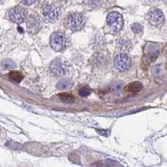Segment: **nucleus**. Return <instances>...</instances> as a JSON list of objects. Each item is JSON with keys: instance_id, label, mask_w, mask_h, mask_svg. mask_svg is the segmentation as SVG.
<instances>
[{"instance_id": "nucleus-7", "label": "nucleus", "mask_w": 167, "mask_h": 167, "mask_svg": "<svg viewBox=\"0 0 167 167\" xmlns=\"http://www.w3.org/2000/svg\"><path fill=\"white\" fill-rule=\"evenodd\" d=\"M131 59L126 54H119L115 59V66L119 71H125L131 67Z\"/></svg>"}, {"instance_id": "nucleus-10", "label": "nucleus", "mask_w": 167, "mask_h": 167, "mask_svg": "<svg viewBox=\"0 0 167 167\" xmlns=\"http://www.w3.org/2000/svg\"><path fill=\"white\" fill-rule=\"evenodd\" d=\"M148 20L151 25L160 26L164 22V14L161 10L159 9H154L149 12Z\"/></svg>"}, {"instance_id": "nucleus-8", "label": "nucleus", "mask_w": 167, "mask_h": 167, "mask_svg": "<svg viewBox=\"0 0 167 167\" xmlns=\"http://www.w3.org/2000/svg\"><path fill=\"white\" fill-rule=\"evenodd\" d=\"M159 54V48L157 45H155L153 44H150V45H146L145 49V53H144V57H143V61L146 62V64H150L154 62Z\"/></svg>"}, {"instance_id": "nucleus-2", "label": "nucleus", "mask_w": 167, "mask_h": 167, "mask_svg": "<svg viewBox=\"0 0 167 167\" xmlns=\"http://www.w3.org/2000/svg\"><path fill=\"white\" fill-rule=\"evenodd\" d=\"M86 23L85 17L79 13H74L70 14L67 19V26L72 31H78L84 28Z\"/></svg>"}, {"instance_id": "nucleus-6", "label": "nucleus", "mask_w": 167, "mask_h": 167, "mask_svg": "<svg viewBox=\"0 0 167 167\" xmlns=\"http://www.w3.org/2000/svg\"><path fill=\"white\" fill-rule=\"evenodd\" d=\"M43 16L46 21L53 23L59 19L60 10L58 6L54 4H46L43 8Z\"/></svg>"}, {"instance_id": "nucleus-4", "label": "nucleus", "mask_w": 167, "mask_h": 167, "mask_svg": "<svg viewBox=\"0 0 167 167\" xmlns=\"http://www.w3.org/2000/svg\"><path fill=\"white\" fill-rule=\"evenodd\" d=\"M50 71L58 77H61L66 74L69 66L67 64V63L65 61H64L63 59H56L53 60L50 64Z\"/></svg>"}, {"instance_id": "nucleus-12", "label": "nucleus", "mask_w": 167, "mask_h": 167, "mask_svg": "<svg viewBox=\"0 0 167 167\" xmlns=\"http://www.w3.org/2000/svg\"><path fill=\"white\" fill-rule=\"evenodd\" d=\"M56 86H57V89H67L73 86V82L69 79H60L57 83Z\"/></svg>"}, {"instance_id": "nucleus-13", "label": "nucleus", "mask_w": 167, "mask_h": 167, "mask_svg": "<svg viewBox=\"0 0 167 167\" xmlns=\"http://www.w3.org/2000/svg\"><path fill=\"white\" fill-rule=\"evenodd\" d=\"M9 79L15 82V83H20L22 81V79H23V74L19 72V71H11L9 74Z\"/></svg>"}, {"instance_id": "nucleus-15", "label": "nucleus", "mask_w": 167, "mask_h": 167, "mask_svg": "<svg viewBox=\"0 0 167 167\" xmlns=\"http://www.w3.org/2000/svg\"><path fill=\"white\" fill-rule=\"evenodd\" d=\"M2 66L3 69H13L16 68V64L12 59H7L2 61Z\"/></svg>"}, {"instance_id": "nucleus-3", "label": "nucleus", "mask_w": 167, "mask_h": 167, "mask_svg": "<svg viewBox=\"0 0 167 167\" xmlns=\"http://www.w3.org/2000/svg\"><path fill=\"white\" fill-rule=\"evenodd\" d=\"M106 22L109 28L115 33L119 32L123 27V17L118 12H111L109 13L106 18Z\"/></svg>"}, {"instance_id": "nucleus-1", "label": "nucleus", "mask_w": 167, "mask_h": 167, "mask_svg": "<svg viewBox=\"0 0 167 167\" xmlns=\"http://www.w3.org/2000/svg\"><path fill=\"white\" fill-rule=\"evenodd\" d=\"M68 37L61 32H55L50 36V45L55 51H63L69 46Z\"/></svg>"}, {"instance_id": "nucleus-5", "label": "nucleus", "mask_w": 167, "mask_h": 167, "mask_svg": "<svg viewBox=\"0 0 167 167\" xmlns=\"http://www.w3.org/2000/svg\"><path fill=\"white\" fill-rule=\"evenodd\" d=\"M8 18L13 23L20 24L23 23L26 19L27 12L23 8L21 7H15L8 11Z\"/></svg>"}, {"instance_id": "nucleus-18", "label": "nucleus", "mask_w": 167, "mask_h": 167, "mask_svg": "<svg viewBox=\"0 0 167 167\" xmlns=\"http://www.w3.org/2000/svg\"><path fill=\"white\" fill-rule=\"evenodd\" d=\"M22 3L25 5H31L35 3V1H22Z\"/></svg>"}, {"instance_id": "nucleus-16", "label": "nucleus", "mask_w": 167, "mask_h": 167, "mask_svg": "<svg viewBox=\"0 0 167 167\" xmlns=\"http://www.w3.org/2000/svg\"><path fill=\"white\" fill-rule=\"evenodd\" d=\"M90 92H91V89L89 87L88 85H85V86H82L80 87L79 89V95L81 97H86L90 95Z\"/></svg>"}, {"instance_id": "nucleus-14", "label": "nucleus", "mask_w": 167, "mask_h": 167, "mask_svg": "<svg viewBox=\"0 0 167 167\" xmlns=\"http://www.w3.org/2000/svg\"><path fill=\"white\" fill-rule=\"evenodd\" d=\"M59 99L65 103H72L74 101V96L70 93H60L58 95Z\"/></svg>"}, {"instance_id": "nucleus-19", "label": "nucleus", "mask_w": 167, "mask_h": 167, "mask_svg": "<svg viewBox=\"0 0 167 167\" xmlns=\"http://www.w3.org/2000/svg\"><path fill=\"white\" fill-rule=\"evenodd\" d=\"M166 69H167V67H166Z\"/></svg>"}, {"instance_id": "nucleus-17", "label": "nucleus", "mask_w": 167, "mask_h": 167, "mask_svg": "<svg viewBox=\"0 0 167 167\" xmlns=\"http://www.w3.org/2000/svg\"><path fill=\"white\" fill-rule=\"evenodd\" d=\"M131 30H132L133 33H135V34H139L142 33V31H143V27H142L141 24L135 23H133V24H132V26H131Z\"/></svg>"}, {"instance_id": "nucleus-9", "label": "nucleus", "mask_w": 167, "mask_h": 167, "mask_svg": "<svg viewBox=\"0 0 167 167\" xmlns=\"http://www.w3.org/2000/svg\"><path fill=\"white\" fill-rule=\"evenodd\" d=\"M41 26H42L41 20L40 17H38L37 15L32 14L27 19V30L30 34H37L41 30Z\"/></svg>"}, {"instance_id": "nucleus-11", "label": "nucleus", "mask_w": 167, "mask_h": 167, "mask_svg": "<svg viewBox=\"0 0 167 167\" xmlns=\"http://www.w3.org/2000/svg\"><path fill=\"white\" fill-rule=\"evenodd\" d=\"M143 89V85L140 82L138 81H135L132 83H129V85H127L124 90L126 93H131V94H136L139 93L141 89Z\"/></svg>"}]
</instances>
